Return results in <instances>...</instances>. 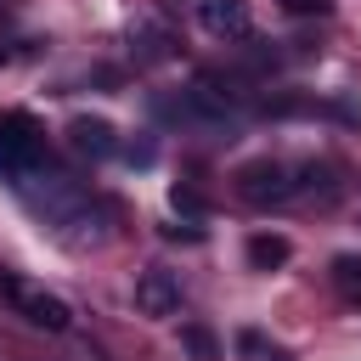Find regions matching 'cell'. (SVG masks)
I'll return each mask as SVG.
<instances>
[{
    "mask_svg": "<svg viewBox=\"0 0 361 361\" xmlns=\"http://www.w3.org/2000/svg\"><path fill=\"white\" fill-rule=\"evenodd\" d=\"M45 158V130L28 113H0V175L23 180Z\"/></svg>",
    "mask_w": 361,
    "mask_h": 361,
    "instance_id": "cell-1",
    "label": "cell"
},
{
    "mask_svg": "<svg viewBox=\"0 0 361 361\" xmlns=\"http://www.w3.org/2000/svg\"><path fill=\"white\" fill-rule=\"evenodd\" d=\"M237 192H243L248 203H282V197H293V192H299V180H293V169H288V164L259 158V164H243V169H237Z\"/></svg>",
    "mask_w": 361,
    "mask_h": 361,
    "instance_id": "cell-2",
    "label": "cell"
},
{
    "mask_svg": "<svg viewBox=\"0 0 361 361\" xmlns=\"http://www.w3.org/2000/svg\"><path fill=\"white\" fill-rule=\"evenodd\" d=\"M0 288H6V299H11L34 327H45V333H62V327H68V305H62L56 293L28 288V282H17V276H0Z\"/></svg>",
    "mask_w": 361,
    "mask_h": 361,
    "instance_id": "cell-3",
    "label": "cell"
},
{
    "mask_svg": "<svg viewBox=\"0 0 361 361\" xmlns=\"http://www.w3.org/2000/svg\"><path fill=\"white\" fill-rule=\"evenodd\" d=\"M135 305H141L147 316H175V310H180V282H175L169 271H141Z\"/></svg>",
    "mask_w": 361,
    "mask_h": 361,
    "instance_id": "cell-4",
    "label": "cell"
},
{
    "mask_svg": "<svg viewBox=\"0 0 361 361\" xmlns=\"http://www.w3.org/2000/svg\"><path fill=\"white\" fill-rule=\"evenodd\" d=\"M197 23L220 39L248 34V0H197Z\"/></svg>",
    "mask_w": 361,
    "mask_h": 361,
    "instance_id": "cell-5",
    "label": "cell"
},
{
    "mask_svg": "<svg viewBox=\"0 0 361 361\" xmlns=\"http://www.w3.org/2000/svg\"><path fill=\"white\" fill-rule=\"evenodd\" d=\"M68 141H73V152H85V158H107V152H118L107 118H73V124H68Z\"/></svg>",
    "mask_w": 361,
    "mask_h": 361,
    "instance_id": "cell-6",
    "label": "cell"
},
{
    "mask_svg": "<svg viewBox=\"0 0 361 361\" xmlns=\"http://www.w3.org/2000/svg\"><path fill=\"white\" fill-rule=\"evenodd\" d=\"M288 237H276V231H254L248 237V265H259V271H271V265H288Z\"/></svg>",
    "mask_w": 361,
    "mask_h": 361,
    "instance_id": "cell-7",
    "label": "cell"
},
{
    "mask_svg": "<svg viewBox=\"0 0 361 361\" xmlns=\"http://www.w3.org/2000/svg\"><path fill=\"white\" fill-rule=\"evenodd\" d=\"M333 282H338L350 299H361V254H338V259H333Z\"/></svg>",
    "mask_w": 361,
    "mask_h": 361,
    "instance_id": "cell-8",
    "label": "cell"
},
{
    "mask_svg": "<svg viewBox=\"0 0 361 361\" xmlns=\"http://www.w3.org/2000/svg\"><path fill=\"white\" fill-rule=\"evenodd\" d=\"M186 344H192V350H197V355H209V350H214V338H209V333H203V327H186Z\"/></svg>",
    "mask_w": 361,
    "mask_h": 361,
    "instance_id": "cell-9",
    "label": "cell"
},
{
    "mask_svg": "<svg viewBox=\"0 0 361 361\" xmlns=\"http://www.w3.org/2000/svg\"><path fill=\"white\" fill-rule=\"evenodd\" d=\"M288 11H322V0H282Z\"/></svg>",
    "mask_w": 361,
    "mask_h": 361,
    "instance_id": "cell-10",
    "label": "cell"
},
{
    "mask_svg": "<svg viewBox=\"0 0 361 361\" xmlns=\"http://www.w3.org/2000/svg\"><path fill=\"white\" fill-rule=\"evenodd\" d=\"M0 62H6V51H0Z\"/></svg>",
    "mask_w": 361,
    "mask_h": 361,
    "instance_id": "cell-11",
    "label": "cell"
}]
</instances>
